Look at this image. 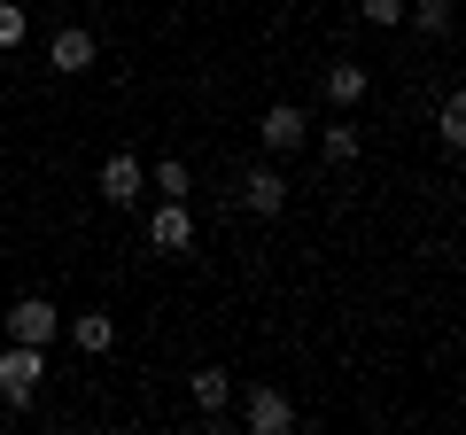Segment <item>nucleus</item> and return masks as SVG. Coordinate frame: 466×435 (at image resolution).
I'll return each instance as SVG.
<instances>
[{
    "instance_id": "2eb2a0df",
    "label": "nucleus",
    "mask_w": 466,
    "mask_h": 435,
    "mask_svg": "<svg viewBox=\"0 0 466 435\" xmlns=\"http://www.w3.org/2000/svg\"><path fill=\"white\" fill-rule=\"evenodd\" d=\"M404 16H420V32H435V39L451 32V8H443V0H420V8H404Z\"/></svg>"
},
{
    "instance_id": "f3484780",
    "label": "nucleus",
    "mask_w": 466,
    "mask_h": 435,
    "mask_svg": "<svg viewBox=\"0 0 466 435\" xmlns=\"http://www.w3.org/2000/svg\"><path fill=\"white\" fill-rule=\"evenodd\" d=\"M358 16L366 24H404V0H358Z\"/></svg>"
},
{
    "instance_id": "9b49d317",
    "label": "nucleus",
    "mask_w": 466,
    "mask_h": 435,
    "mask_svg": "<svg viewBox=\"0 0 466 435\" xmlns=\"http://www.w3.org/2000/svg\"><path fill=\"white\" fill-rule=\"evenodd\" d=\"M226 397H233V373L226 366H202L195 373V404H202V412H226Z\"/></svg>"
},
{
    "instance_id": "f03ea898",
    "label": "nucleus",
    "mask_w": 466,
    "mask_h": 435,
    "mask_svg": "<svg viewBox=\"0 0 466 435\" xmlns=\"http://www.w3.org/2000/svg\"><path fill=\"white\" fill-rule=\"evenodd\" d=\"M257 133H265V148H272V156H288V148H303V140H311V125H303V109H296V101H272Z\"/></svg>"
},
{
    "instance_id": "39448f33",
    "label": "nucleus",
    "mask_w": 466,
    "mask_h": 435,
    "mask_svg": "<svg viewBox=\"0 0 466 435\" xmlns=\"http://www.w3.org/2000/svg\"><path fill=\"white\" fill-rule=\"evenodd\" d=\"M241 210H257V218H280L288 210V179L272 164H257L249 179H241Z\"/></svg>"
},
{
    "instance_id": "f8f14e48",
    "label": "nucleus",
    "mask_w": 466,
    "mask_h": 435,
    "mask_svg": "<svg viewBox=\"0 0 466 435\" xmlns=\"http://www.w3.org/2000/svg\"><path fill=\"white\" fill-rule=\"evenodd\" d=\"M187 187H195V179H187L179 156H171V164H156V195H164V202H187Z\"/></svg>"
},
{
    "instance_id": "20e7f679",
    "label": "nucleus",
    "mask_w": 466,
    "mask_h": 435,
    "mask_svg": "<svg viewBox=\"0 0 466 435\" xmlns=\"http://www.w3.org/2000/svg\"><path fill=\"white\" fill-rule=\"evenodd\" d=\"M55 327H63V319H55V303H47V296H24L16 311H8V335H16V342H39V350L55 342Z\"/></svg>"
},
{
    "instance_id": "423d86ee",
    "label": "nucleus",
    "mask_w": 466,
    "mask_h": 435,
    "mask_svg": "<svg viewBox=\"0 0 466 435\" xmlns=\"http://www.w3.org/2000/svg\"><path fill=\"white\" fill-rule=\"evenodd\" d=\"M249 428L257 435H288V428H296V404H288L280 389H257V397H249Z\"/></svg>"
},
{
    "instance_id": "ddd939ff",
    "label": "nucleus",
    "mask_w": 466,
    "mask_h": 435,
    "mask_svg": "<svg viewBox=\"0 0 466 435\" xmlns=\"http://www.w3.org/2000/svg\"><path fill=\"white\" fill-rule=\"evenodd\" d=\"M319 148H327V164H358V125H334Z\"/></svg>"
},
{
    "instance_id": "4468645a",
    "label": "nucleus",
    "mask_w": 466,
    "mask_h": 435,
    "mask_svg": "<svg viewBox=\"0 0 466 435\" xmlns=\"http://www.w3.org/2000/svg\"><path fill=\"white\" fill-rule=\"evenodd\" d=\"M435 125H443V148H466V101L459 94L443 101V117H435Z\"/></svg>"
},
{
    "instance_id": "7ed1b4c3",
    "label": "nucleus",
    "mask_w": 466,
    "mask_h": 435,
    "mask_svg": "<svg viewBox=\"0 0 466 435\" xmlns=\"http://www.w3.org/2000/svg\"><path fill=\"white\" fill-rule=\"evenodd\" d=\"M148 241H156L164 257H187V249H195V218H187V202H164V210L148 218Z\"/></svg>"
},
{
    "instance_id": "f257e3e1",
    "label": "nucleus",
    "mask_w": 466,
    "mask_h": 435,
    "mask_svg": "<svg viewBox=\"0 0 466 435\" xmlns=\"http://www.w3.org/2000/svg\"><path fill=\"white\" fill-rule=\"evenodd\" d=\"M39 381H47V350L39 342H16V350H0V397L8 404H32Z\"/></svg>"
},
{
    "instance_id": "1a4fd4ad",
    "label": "nucleus",
    "mask_w": 466,
    "mask_h": 435,
    "mask_svg": "<svg viewBox=\"0 0 466 435\" xmlns=\"http://www.w3.org/2000/svg\"><path fill=\"white\" fill-rule=\"evenodd\" d=\"M327 101H334V109L366 101V70H358V63H334V70H327Z\"/></svg>"
},
{
    "instance_id": "dca6fc26",
    "label": "nucleus",
    "mask_w": 466,
    "mask_h": 435,
    "mask_svg": "<svg viewBox=\"0 0 466 435\" xmlns=\"http://www.w3.org/2000/svg\"><path fill=\"white\" fill-rule=\"evenodd\" d=\"M24 32H32V24H24V8H16V0H0V47H16Z\"/></svg>"
},
{
    "instance_id": "6e6552de",
    "label": "nucleus",
    "mask_w": 466,
    "mask_h": 435,
    "mask_svg": "<svg viewBox=\"0 0 466 435\" xmlns=\"http://www.w3.org/2000/svg\"><path fill=\"white\" fill-rule=\"evenodd\" d=\"M47 63H55V70H86V63H94V32H55Z\"/></svg>"
},
{
    "instance_id": "9d476101",
    "label": "nucleus",
    "mask_w": 466,
    "mask_h": 435,
    "mask_svg": "<svg viewBox=\"0 0 466 435\" xmlns=\"http://www.w3.org/2000/svg\"><path fill=\"white\" fill-rule=\"evenodd\" d=\"M70 342H78V350H94V358H101V350H109V342H116V319H109V311H86L78 327H70Z\"/></svg>"
},
{
    "instance_id": "0eeeda50",
    "label": "nucleus",
    "mask_w": 466,
    "mask_h": 435,
    "mask_svg": "<svg viewBox=\"0 0 466 435\" xmlns=\"http://www.w3.org/2000/svg\"><path fill=\"white\" fill-rule=\"evenodd\" d=\"M101 195L109 202H140V164L133 156H109V164H101Z\"/></svg>"
}]
</instances>
